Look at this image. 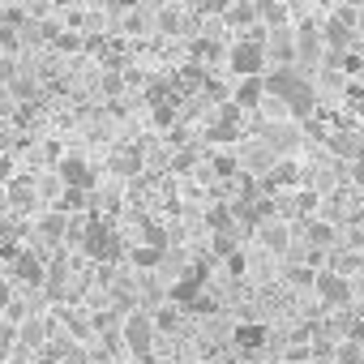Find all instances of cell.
Instances as JSON below:
<instances>
[{"label": "cell", "instance_id": "6da1fadb", "mask_svg": "<svg viewBox=\"0 0 364 364\" xmlns=\"http://www.w3.org/2000/svg\"><path fill=\"white\" fill-rule=\"evenodd\" d=\"M313 287H317V296H321L326 304H347V300H351V283H347L338 270H317V274H313Z\"/></svg>", "mask_w": 364, "mask_h": 364}, {"label": "cell", "instance_id": "7a4b0ae2", "mask_svg": "<svg viewBox=\"0 0 364 364\" xmlns=\"http://www.w3.org/2000/svg\"><path fill=\"white\" fill-rule=\"evenodd\" d=\"M150 338H154V321L146 313H129L124 317V343H129V351L133 355H146L150 351Z\"/></svg>", "mask_w": 364, "mask_h": 364}, {"label": "cell", "instance_id": "3957f363", "mask_svg": "<svg viewBox=\"0 0 364 364\" xmlns=\"http://www.w3.org/2000/svg\"><path fill=\"white\" fill-rule=\"evenodd\" d=\"M262 65H266V48H262V43H253V39L236 43V52H232V69H236L240 77H257Z\"/></svg>", "mask_w": 364, "mask_h": 364}, {"label": "cell", "instance_id": "277c9868", "mask_svg": "<svg viewBox=\"0 0 364 364\" xmlns=\"http://www.w3.org/2000/svg\"><path fill=\"white\" fill-rule=\"evenodd\" d=\"M60 180H65V185H73L77 193L95 185V176H90V167H86L82 159H65V163H60Z\"/></svg>", "mask_w": 364, "mask_h": 364}, {"label": "cell", "instance_id": "5b68a950", "mask_svg": "<svg viewBox=\"0 0 364 364\" xmlns=\"http://www.w3.org/2000/svg\"><path fill=\"white\" fill-rule=\"evenodd\" d=\"M86 253H90V257H116V253H120V245H116V236H112V232L90 228V232H86Z\"/></svg>", "mask_w": 364, "mask_h": 364}, {"label": "cell", "instance_id": "8992f818", "mask_svg": "<svg viewBox=\"0 0 364 364\" xmlns=\"http://www.w3.org/2000/svg\"><path fill=\"white\" fill-rule=\"evenodd\" d=\"M262 99V77H240V86H236V103L240 107H253Z\"/></svg>", "mask_w": 364, "mask_h": 364}, {"label": "cell", "instance_id": "52a82bcc", "mask_svg": "<svg viewBox=\"0 0 364 364\" xmlns=\"http://www.w3.org/2000/svg\"><path fill=\"white\" fill-rule=\"evenodd\" d=\"M236 343H240L245 351H257V347L266 343V330H262V326H240V330H236Z\"/></svg>", "mask_w": 364, "mask_h": 364}, {"label": "cell", "instance_id": "ba28073f", "mask_svg": "<svg viewBox=\"0 0 364 364\" xmlns=\"http://www.w3.org/2000/svg\"><path fill=\"white\" fill-rule=\"evenodd\" d=\"M338 364H364V343L347 338V343L338 347Z\"/></svg>", "mask_w": 364, "mask_h": 364}, {"label": "cell", "instance_id": "9c48e42d", "mask_svg": "<svg viewBox=\"0 0 364 364\" xmlns=\"http://www.w3.org/2000/svg\"><path fill=\"white\" fill-rule=\"evenodd\" d=\"M35 198V185H31V180H18V185L9 189V202L18 206V210H26V202Z\"/></svg>", "mask_w": 364, "mask_h": 364}, {"label": "cell", "instance_id": "30bf717a", "mask_svg": "<svg viewBox=\"0 0 364 364\" xmlns=\"http://www.w3.org/2000/svg\"><path fill=\"white\" fill-rule=\"evenodd\" d=\"M296 48H300V56H317V52H321L317 31H300V35H296Z\"/></svg>", "mask_w": 364, "mask_h": 364}, {"label": "cell", "instance_id": "8fae6325", "mask_svg": "<svg viewBox=\"0 0 364 364\" xmlns=\"http://www.w3.org/2000/svg\"><path fill=\"white\" fill-rule=\"evenodd\" d=\"M262 236H266V245H270V249H287V228H283V223H266V228H262Z\"/></svg>", "mask_w": 364, "mask_h": 364}, {"label": "cell", "instance_id": "7c38bea8", "mask_svg": "<svg viewBox=\"0 0 364 364\" xmlns=\"http://www.w3.org/2000/svg\"><path fill=\"white\" fill-rule=\"evenodd\" d=\"M270 52H279V60H291V35H287V31H274Z\"/></svg>", "mask_w": 364, "mask_h": 364}, {"label": "cell", "instance_id": "4fadbf2b", "mask_svg": "<svg viewBox=\"0 0 364 364\" xmlns=\"http://www.w3.org/2000/svg\"><path fill=\"white\" fill-rule=\"evenodd\" d=\"M330 240H334L330 223H309V245H330Z\"/></svg>", "mask_w": 364, "mask_h": 364}, {"label": "cell", "instance_id": "5bb4252c", "mask_svg": "<svg viewBox=\"0 0 364 364\" xmlns=\"http://www.w3.org/2000/svg\"><path fill=\"white\" fill-rule=\"evenodd\" d=\"M22 343H31V347H39L43 343V321H22Z\"/></svg>", "mask_w": 364, "mask_h": 364}, {"label": "cell", "instance_id": "9a60e30c", "mask_svg": "<svg viewBox=\"0 0 364 364\" xmlns=\"http://www.w3.org/2000/svg\"><path fill=\"white\" fill-rule=\"evenodd\" d=\"M253 14H257L253 5H236V9H228V22H232V26H240V22H253Z\"/></svg>", "mask_w": 364, "mask_h": 364}, {"label": "cell", "instance_id": "2e32d148", "mask_svg": "<svg viewBox=\"0 0 364 364\" xmlns=\"http://www.w3.org/2000/svg\"><path fill=\"white\" fill-rule=\"evenodd\" d=\"M133 262H137V266H154V262H159V245H150V249H137V253H133Z\"/></svg>", "mask_w": 364, "mask_h": 364}, {"label": "cell", "instance_id": "e0dca14e", "mask_svg": "<svg viewBox=\"0 0 364 364\" xmlns=\"http://www.w3.org/2000/svg\"><path fill=\"white\" fill-rule=\"evenodd\" d=\"M43 232H48V236H65V219H60V215H48V219H43Z\"/></svg>", "mask_w": 364, "mask_h": 364}, {"label": "cell", "instance_id": "ac0fdd59", "mask_svg": "<svg viewBox=\"0 0 364 364\" xmlns=\"http://www.w3.org/2000/svg\"><path fill=\"white\" fill-rule=\"evenodd\" d=\"M60 364H90V355H86L82 347H73V343H69V351H65V360H60Z\"/></svg>", "mask_w": 364, "mask_h": 364}, {"label": "cell", "instance_id": "d6986e66", "mask_svg": "<svg viewBox=\"0 0 364 364\" xmlns=\"http://www.w3.org/2000/svg\"><path fill=\"white\" fill-rule=\"evenodd\" d=\"M228 219H232V215H228V210H223V206H219V210H210V215H206V223H210V228H228Z\"/></svg>", "mask_w": 364, "mask_h": 364}, {"label": "cell", "instance_id": "ffe728a7", "mask_svg": "<svg viewBox=\"0 0 364 364\" xmlns=\"http://www.w3.org/2000/svg\"><path fill=\"white\" fill-rule=\"evenodd\" d=\"M262 14H266V18H274V22H283V18H287V9H283V5H262Z\"/></svg>", "mask_w": 364, "mask_h": 364}, {"label": "cell", "instance_id": "44dd1931", "mask_svg": "<svg viewBox=\"0 0 364 364\" xmlns=\"http://www.w3.org/2000/svg\"><path fill=\"white\" fill-rule=\"evenodd\" d=\"M31 364H56V355H39V360H31Z\"/></svg>", "mask_w": 364, "mask_h": 364}, {"label": "cell", "instance_id": "7402d4cb", "mask_svg": "<svg viewBox=\"0 0 364 364\" xmlns=\"http://www.w3.org/2000/svg\"><path fill=\"white\" fill-rule=\"evenodd\" d=\"M355 180H360V185H364V163H355Z\"/></svg>", "mask_w": 364, "mask_h": 364}, {"label": "cell", "instance_id": "603a6c76", "mask_svg": "<svg viewBox=\"0 0 364 364\" xmlns=\"http://www.w3.org/2000/svg\"><path fill=\"white\" fill-rule=\"evenodd\" d=\"M5 300H9V291H5V283H0V304H5Z\"/></svg>", "mask_w": 364, "mask_h": 364}]
</instances>
